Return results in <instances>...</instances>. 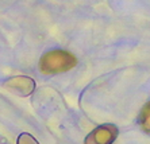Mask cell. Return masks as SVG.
Returning <instances> with one entry per match:
<instances>
[{
	"label": "cell",
	"instance_id": "cell-1",
	"mask_svg": "<svg viewBox=\"0 0 150 144\" xmlns=\"http://www.w3.org/2000/svg\"><path fill=\"white\" fill-rule=\"evenodd\" d=\"M77 65V58L67 50H52L43 54L39 61V70L42 74H58L73 69Z\"/></svg>",
	"mask_w": 150,
	"mask_h": 144
},
{
	"label": "cell",
	"instance_id": "cell-2",
	"mask_svg": "<svg viewBox=\"0 0 150 144\" xmlns=\"http://www.w3.org/2000/svg\"><path fill=\"white\" fill-rule=\"evenodd\" d=\"M119 134L118 127L114 124H103L95 128L85 137L84 144H112Z\"/></svg>",
	"mask_w": 150,
	"mask_h": 144
},
{
	"label": "cell",
	"instance_id": "cell-3",
	"mask_svg": "<svg viewBox=\"0 0 150 144\" xmlns=\"http://www.w3.org/2000/svg\"><path fill=\"white\" fill-rule=\"evenodd\" d=\"M6 86L8 89H11L12 92H16L18 94L28 96V94H31L33 90L35 89V82L30 77L19 75V77H14V78H11V80H8L6 82Z\"/></svg>",
	"mask_w": 150,
	"mask_h": 144
},
{
	"label": "cell",
	"instance_id": "cell-4",
	"mask_svg": "<svg viewBox=\"0 0 150 144\" xmlns=\"http://www.w3.org/2000/svg\"><path fill=\"white\" fill-rule=\"evenodd\" d=\"M139 123H141L142 129L145 131V132H147V134H150V101H147L146 105L142 108Z\"/></svg>",
	"mask_w": 150,
	"mask_h": 144
},
{
	"label": "cell",
	"instance_id": "cell-5",
	"mask_svg": "<svg viewBox=\"0 0 150 144\" xmlns=\"http://www.w3.org/2000/svg\"><path fill=\"white\" fill-rule=\"evenodd\" d=\"M16 144H39V143L31 134L25 132V134L19 135V137H18V140H16Z\"/></svg>",
	"mask_w": 150,
	"mask_h": 144
}]
</instances>
